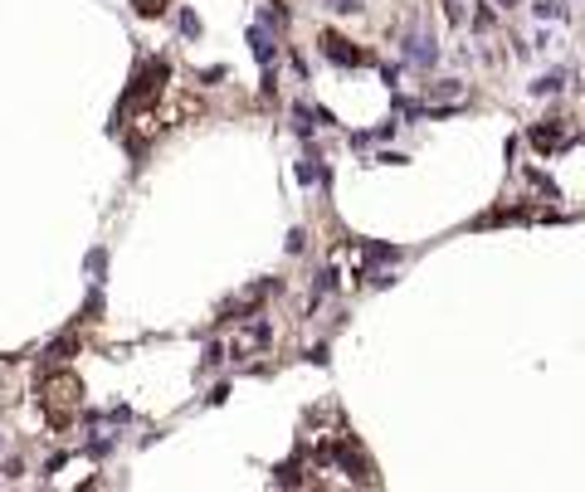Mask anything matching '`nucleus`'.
I'll return each instance as SVG.
<instances>
[{
	"label": "nucleus",
	"instance_id": "7ed1b4c3",
	"mask_svg": "<svg viewBox=\"0 0 585 492\" xmlns=\"http://www.w3.org/2000/svg\"><path fill=\"white\" fill-rule=\"evenodd\" d=\"M561 83H566V74H561V69H551V74H542L537 83H531V93L547 98V93H561Z\"/></svg>",
	"mask_w": 585,
	"mask_h": 492
},
{
	"label": "nucleus",
	"instance_id": "f03ea898",
	"mask_svg": "<svg viewBox=\"0 0 585 492\" xmlns=\"http://www.w3.org/2000/svg\"><path fill=\"white\" fill-rule=\"evenodd\" d=\"M410 59H415L419 69H430V64L439 59V49H434V39H430V34H410Z\"/></svg>",
	"mask_w": 585,
	"mask_h": 492
},
{
	"label": "nucleus",
	"instance_id": "20e7f679",
	"mask_svg": "<svg viewBox=\"0 0 585 492\" xmlns=\"http://www.w3.org/2000/svg\"><path fill=\"white\" fill-rule=\"evenodd\" d=\"M249 39H254V54H258V64H269V59H274V49H269V34H263V30H254Z\"/></svg>",
	"mask_w": 585,
	"mask_h": 492
},
{
	"label": "nucleus",
	"instance_id": "39448f33",
	"mask_svg": "<svg viewBox=\"0 0 585 492\" xmlns=\"http://www.w3.org/2000/svg\"><path fill=\"white\" fill-rule=\"evenodd\" d=\"M424 93H430V98H454V93H459V83H454V78H439V83H430Z\"/></svg>",
	"mask_w": 585,
	"mask_h": 492
},
{
	"label": "nucleus",
	"instance_id": "f257e3e1",
	"mask_svg": "<svg viewBox=\"0 0 585 492\" xmlns=\"http://www.w3.org/2000/svg\"><path fill=\"white\" fill-rule=\"evenodd\" d=\"M322 49H327L332 64H351V69L366 64V54H361V49H346V39H337V34H322Z\"/></svg>",
	"mask_w": 585,
	"mask_h": 492
},
{
	"label": "nucleus",
	"instance_id": "6e6552de",
	"mask_svg": "<svg viewBox=\"0 0 585 492\" xmlns=\"http://www.w3.org/2000/svg\"><path fill=\"white\" fill-rule=\"evenodd\" d=\"M503 5H512V0H503Z\"/></svg>",
	"mask_w": 585,
	"mask_h": 492
},
{
	"label": "nucleus",
	"instance_id": "423d86ee",
	"mask_svg": "<svg viewBox=\"0 0 585 492\" xmlns=\"http://www.w3.org/2000/svg\"><path fill=\"white\" fill-rule=\"evenodd\" d=\"M537 15H542V20H561L566 10H561V0H542V5H537Z\"/></svg>",
	"mask_w": 585,
	"mask_h": 492
},
{
	"label": "nucleus",
	"instance_id": "0eeeda50",
	"mask_svg": "<svg viewBox=\"0 0 585 492\" xmlns=\"http://www.w3.org/2000/svg\"><path fill=\"white\" fill-rule=\"evenodd\" d=\"M327 5H332L337 15H356V10H361V0H327Z\"/></svg>",
	"mask_w": 585,
	"mask_h": 492
}]
</instances>
